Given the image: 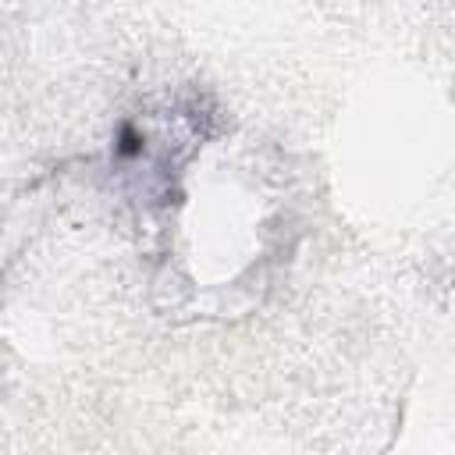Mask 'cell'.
Instances as JSON below:
<instances>
[{"mask_svg":"<svg viewBox=\"0 0 455 455\" xmlns=\"http://www.w3.org/2000/svg\"><path fill=\"white\" fill-rule=\"evenodd\" d=\"M117 153H122V157H139L142 153V135L132 125H125L122 135H117Z\"/></svg>","mask_w":455,"mask_h":455,"instance_id":"1","label":"cell"}]
</instances>
